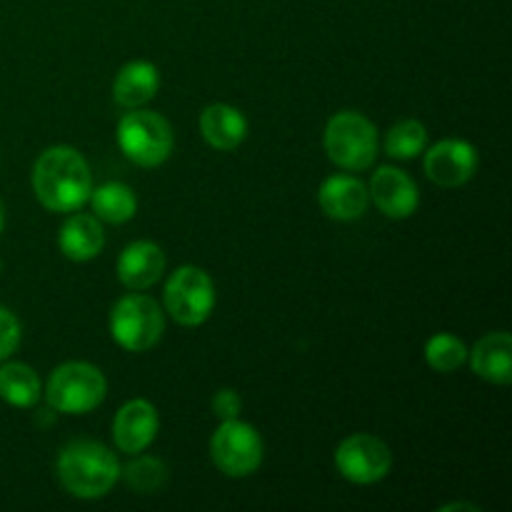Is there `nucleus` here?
I'll return each instance as SVG.
<instances>
[{"label":"nucleus","instance_id":"nucleus-1","mask_svg":"<svg viewBox=\"0 0 512 512\" xmlns=\"http://www.w3.org/2000/svg\"><path fill=\"white\" fill-rule=\"evenodd\" d=\"M33 190L50 213H75L93 193V175L83 155L70 145L43 150L33 165Z\"/></svg>","mask_w":512,"mask_h":512},{"label":"nucleus","instance_id":"nucleus-2","mask_svg":"<svg viewBox=\"0 0 512 512\" xmlns=\"http://www.w3.org/2000/svg\"><path fill=\"white\" fill-rule=\"evenodd\" d=\"M58 478L73 498L98 500L120 480V463L103 443L73 440L58 455Z\"/></svg>","mask_w":512,"mask_h":512},{"label":"nucleus","instance_id":"nucleus-3","mask_svg":"<svg viewBox=\"0 0 512 512\" xmlns=\"http://www.w3.org/2000/svg\"><path fill=\"white\" fill-rule=\"evenodd\" d=\"M323 145L338 168L368 170L378 158V128L363 113L340 110L325 125Z\"/></svg>","mask_w":512,"mask_h":512},{"label":"nucleus","instance_id":"nucleus-4","mask_svg":"<svg viewBox=\"0 0 512 512\" xmlns=\"http://www.w3.org/2000/svg\"><path fill=\"white\" fill-rule=\"evenodd\" d=\"M45 400L55 413L85 415L98 408L108 393V380L95 365L73 360L50 373L45 383Z\"/></svg>","mask_w":512,"mask_h":512},{"label":"nucleus","instance_id":"nucleus-5","mask_svg":"<svg viewBox=\"0 0 512 512\" xmlns=\"http://www.w3.org/2000/svg\"><path fill=\"white\" fill-rule=\"evenodd\" d=\"M173 128L160 113L133 108L118 123V148L140 168H158L173 153Z\"/></svg>","mask_w":512,"mask_h":512},{"label":"nucleus","instance_id":"nucleus-6","mask_svg":"<svg viewBox=\"0 0 512 512\" xmlns=\"http://www.w3.org/2000/svg\"><path fill=\"white\" fill-rule=\"evenodd\" d=\"M165 333V313L160 305L138 290L123 295L110 310V335L115 343L130 353H145Z\"/></svg>","mask_w":512,"mask_h":512},{"label":"nucleus","instance_id":"nucleus-7","mask_svg":"<svg viewBox=\"0 0 512 512\" xmlns=\"http://www.w3.org/2000/svg\"><path fill=\"white\" fill-rule=\"evenodd\" d=\"M265 445L258 430L243 420H223L210 438L213 465L228 478H248L263 465Z\"/></svg>","mask_w":512,"mask_h":512},{"label":"nucleus","instance_id":"nucleus-8","mask_svg":"<svg viewBox=\"0 0 512 512\" xmlns=\"http://www.w3.org/2000/svg\"><path fill=\"white\" fill-rule=\"evenodd\" d=\"M165 313L185 328H198L213 315V278L198 265H183L165 283Z\"/></svg>","mask_w":512,"mask_h":512},{"label":"nucleus","instance_id":"nucleus-9","mask_svg":"<svg viewBox=\"0 0 512 512\" xmlns=\"http://www.w3.org/2000/svg\"><path fill=\"white\" fill-rule=\"evenodd\" d=\"M335 468L348 483L373 485L388 478L393 468V453L380 438L370 433H355L335 450Z\"/></svg>","mask_w":512,"mask_h":512},{"label":"nucleus","instance_id":"nucleus-10","mask_svg":"<svg viewBox=\"0 0 512 512\" xmlns=\"http://www.w3.org/2000/svg\"><path fill=\"white\" fill-rule=\"evenodd\" d=\"M425 175L440 188H460L478 170V150L460 138H445L425 153Z\"/></svg>","mask_w":512,"mask_h":512},{"label":"nucleus","instance_id":"nucleus-11","mask_svg":"<svg viewBox=\"0 0 512 512\" xmlns=\"http://www.w3.org/2000/svg\"><path fill=\"white\" fill-rule=\"evenodd\" d=\"M368 195L375 203V208L385 218L393 220L410 218L420 205V190L415 185V180L405 170L390 168V165L378 168V173L370 180Z\"/></svg>","mask_w":512,"mask_h":512},{"label":"nucleus","instance_id":"nucleus-12","mask_svg":"<svg viewBox=\"0 0 512 512\" xmlns=\"http://www.w3.org/2000/svg\"><path fill=\"white\" fill-rule=\"evenodd\" d=\"M158 428L160 420L155 405L145 398H135L115 413L113 440L120 453L138 455L158 438Z\"/></svg>","mask_w":512,"mask_h":512},{"label":"nucleus","instance_id":"nucleus-13","mask_svg":"<svg viewBox=\"0 0 512 512\" xmlns=\"http://www.w3.org/2000/svg\"><path fill=\"white\" fill-rule=\"evenodd\" d=\"M165 263L168 260H165L163 248L158 243L135 240L120 253L115 270H118V278L125 288L143 293V290L153 288L158 283L160 275L165 273Z\"/></svg>","mask_w":512,"mask_h":512},{"label":"nucleus","instance_id":"nucleus-14","mask_svg":"<svg viewBox=\"0 0 512 512\" xmlns=\"http://www.w3.org/2000/svg\"><path fill=\"white\" fill-rule=\"evenodd\" d=\"M318 203L328 218L350 223V220L363 218L368 210V185L353 175H330L320 185Z\"/></svg>","mask_w":512,"mask_h":512},{"label":"nucleus","instance_id":"nucleus-15","mask_svg":"<svg viewBox=\"0 0 512 512\" xmlns=\"http://www.w3.org/2000/svg\"><path fill=\"white\" fill-rule=\"evenodd\" d=\"M470 368L478 378L493 385L512 383V338L505 330L488 333L475 343L473 353H468Z\"/></svg>","mask_w":512,"mask_h":512},{"label":"nucleus","instance_id":"nucleus-16","mask_svg":"<svg viewBox=\"0 0 512 512\" xmlns=\"http://www.w3.org/2000/svg\"><path fill=\"white\" fill-rule=\"evenodd\" d=\"M200 133L210 148L230 153L248 135V118L228 103H213L200 113Z\"/></svg>","mask_w":512,"mask_h":512},{"label":"nucleus","instance_id":"nucleus-17","mask_svg":"<svg viewBox=\"0 0 512 512\" xmlns=\"http://www.w3.org/2000/svg\"><path fill=\"white\" fill-rule=\"evenodd\" d=\"M105 245L103 225L95 215L75 213L63 223L58 233V248L73 263H88L98 258Z\"/></svg>","mask_w":512,"mask_h":512},{"label":"nucleus","instance_id":"nucleus-18","mask_svg":"<svg viewBox=\"0 0 512 512\" xmlns=\"http://www.w3.org/2000/svg\"><path fill=\"white\" fill-rule=\"evenodd\" d=\"M158 88V68L153 63H148V60H133V63L123 65L120 73L115 75L113 98L120 108H143L145 103H150L158 95Z\"/></svg>","mask_w":512,"mask_h":512},{"label":"nucleus","instance_id":"nucleus-19","mask_svg":"<svg viewBox=\"0 0 512 512\" xmlns=\"http://www.w3.org/2000/svg\"><path fill=\"white\" fill-rule=\"evenodd\" d=\"M88 203L93 205V215L103 223L123 225L133 220L135 210H138V198H135L133 188L125 183H105L90 193Z\"/></svg>","mask_w":512,"mask_h":512},{"label":"nucleus","instance_id":"nucleus-20","mask_svg":"<svg viewBox=\"0 0 512 512\" xmlns=\"http://www.w3.org/2000/svg\"><path fill=\"white\" fill-rule=\"evenodd\" d=\"M43 395L38 373L25 363H5L0 368V398L13 408H33Z\"/></svg>","mask_w":512,"mask_h":512},{"label":"nucleus","instance_id":"nucleus-21","mask_svg":"<svg viewBox=\"0 0 512 512\" xmlns=\"http://www.w3.org/2000/svg\"><path fill=\"white\" fill-rule=\"evenodd\" d=\"M428 148V130L420 120H400L388 130L385 153L398 160H413Z\"/></svg>","mask_w":512,"mask_h":512},{"label":"nucleus","instance_id":"nucleus-22","mask_svg":"<svg viewBox=\"0 0 512 512\" xmlns=\"http://www.w3.org/2000/svg\"><path fill=\"white\" fill-rule=\"evenodd\" d=\"M468 345L460 338L450 333H438L425 343V363L435 370V373H455L458 368H463L465 360H468Z\"/></svg>","mask_w":512,"mask_h":512},{"label":"nucleus","instance_id":"nucleus-23","mask_svg":"<svg viewBox=\"0 0 512 512\" xmlns=\"http://www.w3.org/2000/svg\"><path fill=\"white\" fill-rule=\"evenodd\" d=\"M120 478L125 480V485H128L133 493L150 495L158 493V490L163 488L165 480H168V468H165V463L160 458H148V455H143V458L130 460L125 468H120Z\"/></svg>","mask_w":512,"mask_h":512},{"label":"nucleus","instance_id":"nucleus-24","mask_svg":"<svg viewBox=\"0 0 512 512\" xmlns=\"http://www.w3.org/2000/svg\"><path fill=\"white\" fill-rule=\"evenodd\" d=\"M20 338H23V328H20V320L10 313L5 305H0V363L8 360L10 355L18 350Z\"/></svg>","mask_w":512,"mask_h":512},{"label":"nucleus","instance_id":"nucleus-25","mask_svg":"<svg viewBox=\"0 0 512 512\" xmlns=\"http://www.w3.org/2000/svg\"><path fill=\"white\" fill-rule=\"evenodd\" d=\"M240 410H243V400H240V395L235 393V390L225 388L213 398V413L218 415L220 420L238 418Z\"/></svg>","mask_w":512,"mask_h":512},{"label":"nucleus","instance_id":"nucleus-26","mask_svg":"<svg viewBox=\"0 0 512 512\" xmlns=\"http://www.w3.org/2000/svg\"><path fill=\"white\" fill-rule=\"evenodd\" d=\"M455 510H468V512H480L478 505H470V503H450V505H443L440 512H455Z\"/></svg>","mask_w":512,"mask_h":512},{"label":"nucleus","instance_id":"nucleus-27","mask_svg":"<svg viewBox=\"0 0 512 512\" xmlns=\"http://www.w3.org/2000/svg\"><path fill=\"white\" fill-rule=\"evenodd\" d=\"M3 225H5V210H3V203H0V233H3Z\"/></svg>","mask_w":512,"mask_h":512},{"label":"nucleus","instance_id":"nucleus-28","mask_svg":"<svg viewBox=\"0 0 512 512\" xmlns=\"http://www.w3.org/2000/svg\"><path fill=\"white\" fill-rule=\"evenodd\" d=\"M0 270H3V265H0Z\"/></svg>","mask_w":512,"mask_h":512}]
</instances>
